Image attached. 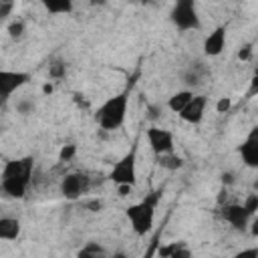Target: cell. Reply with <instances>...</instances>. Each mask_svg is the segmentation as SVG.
<instances>
[{
    "instance_id": "cell-22",
    "label": "cell",
    "mask_w": 258,
    "mask_h": 258,
    "mask_svg": "<svg viewBox=\"0 0 258 258\" xmlns=\"http://www.w3.org/2000/svg\"><path fill=\"white\" fill-rule=\"evenodd\" d=\"M254 97H258V69L254 71V75H252V79H250V85H248V89H246L244 99H254Z\"/></svg>"
},
{
    "instance_id": "cell-12",
    "label": "cell",
    "mask_w": 258,
    "mask_h": 258,
    "mask_svg": "<svg viewBox=\"0 0 258 258\" xmlns=\"http://www.w3.org/2000/svg\"><path fill=\"white\" fill-rule=\"evenodd\" d=\"M206 105H208V99L204 95H196L191 99V103L179 113V119L189 125H200L204 119V113H206Z\"/></svg>"
},
{
    "instance_id": "cell-21",
    "label": "cell",
    "mask_w": 258,
    "mask_h": 258,
    "mask_svg": "<svg viewBox=\"0 0 258 258\" xmlns=\"http://www.w3.org/2000/svg\"><path fill=\"white\" fill-rule=\"evenodd\" d=\"M48 75H50L52 79H62V77L67 75V67H64V62H60V60L52 62V64L48 67Z\"/></svg>"
},
{
    "instance_id": "cell-31",
    "label": "cell",
    "mask_w": 258,
    "mask_h": 258,
    "mask_svg": "<svg viewBox=\"0 0 258 258\" xmlns=\"http://www.w3.org/2000/svg\"><path fill=\"white\" fill-rule=\"evenodd\" d=\"M248 228H250V234H252L254 238H258V214L250 220V226H248Z\"/></svg>"
},
{
    "instance_id": "cell-30",
    "label": "cell",
    "mask_w": 258,
    "mask_h": 258,
    "mask_svg": "<svg viewBox=\"0 0 258 258\" xmlns=\"http://www.w3.org/2000/svg\"><path fill=\"white\" fill-rule=\"evenodd\" d=\"M85 208H87L89 212H99V210L103 208V202H101L99 198H93V200H89V202H85Z\"/></svg>"
},
{
    "instance_id": "cell-35",
    "label": "cell",
    "mask_w": 258,
    "mask_h": 258,
    "mask_svg": "<svg viewBox=\"0 0 258 258\" xmlns=\"http://www.w3.org/2000/svg\"><path fill=\"white\" fill-rule=\"evenodd\" d=\"M254 189H256V194H258V181H254Z\"/></svg>"
},
{
    "instance_id": "cell-15",
    "label": "cell",
    "mask_w": 258,
    "mask_h": 258,
    "mask_svg": "<svg viewBox=\"0 0 258 258\" xmlns=\"http://www.w3.org/2000/svg\"><path fill=\"white\" fill-rule=\"evenodd\" d=\"M18 236H20V222L16 218H8V216L0 218V238L12 242Z\"/></svg>"
},
{
    "instance_id": "cell-3",
    "label": "cell",
    "mask_w": 258,
    "mask_h": 258,
    "mask_svg": "<svg viewBox=\"0 0 258 258\" xmlns=\"http://www.w3.org/2000/svg\"><path fill=\"white\" fill-rule=\"evenodd\" d=\"M127 107H129V89H125L123 93L109 97L95 113V121L101 129L105 131H113L119 129L125 123L127 117Z\"/></svg>"
},
{
    "instance_id": "cell-33",
    "label": "cell",
    "mask_w": 258,
    "mask_h": 258,
    "mask_svg": "<svg viewBox=\"0 0 258 258\" xmlns=\"http://www.w3.org/2000/svg\"><path fill=\"white\" fill-rule=\"evenodd\" d=\"M42 93H52V85H44L42 87Z\"/></svg>"
},
{
    "instance_id": "cell-25",
    "label": "cell",
    "mask_w": 258,
    "mask_h": 258,
    "mask_svg": "<svg viewBox=\"0 0 258 258\" xmlns=\"http://www.w3.org/2000/svg\"><path fill=\"white\" fill-rule=\"evenodd\" d=\"M22 32H24V22L16 20V22L8 24V34H10L12 38H20V36H22Z\"/></svg>"
},
{
    "instance_id": "cell-26",
    "label": "cell",
    "mask_w": 258,
    "mask_h": 258,
    "mask_svg": "<svg viewBox=\"0 0 258 258\" xmlns=\"http://www.w3.org/2000/svg\"><path fill=\"white\" fill-rule=\"evenodd\" d=\"M232 109V99L230 97H222L218 103H216V111L218 113H228Z\"/></svg>"
},
{
    "instance_id": "cell-6",
    "label": "cell",
    "mask_w": 258,
    "mask_h": 258,
    "mask_svg": "<svg viewBox=\"0 0 258 258\" xmlns=\"http://www.w3.org/2000/svg\"><path fill=\"white\" fill-rule=\"evenodd\" d=\"M147 141H149V147L153 151L155 157H161V155H167V153H173V133L169 129H163V127H155L151 125L147 131Z\"/></svg>"
},
{
    "instance_id": "cell-34",
    "label": "cell",
    "mask_w": 258,
    "mask_h": 258,
    "mask_svg": "<svg viewBox=\"0 0 258 258\" xmlns=\"http://www.w3.org/2000/svg\"><path fill=\"white\" fill-rule=\"evenodd\" d=\"M113 258H127L123 252H117V254H113Z\"/></svg>"
},
{
    "instance_id": "cell-7",
    "label": "cell",
    "mask_w": 258,
    "mask_h": 258,
    "mask_svg": "<svg viewBox=\"0 0 258 258\" xmlns=\"http://www.w3.org/2000/svg\"><path fill=\"white\" fill-rule=\"evenodd\" d=\"M91 187V179L83 171L67 173L60 181V194L64 200H79L83 194H87Z\"/></svg>"
},
{
    "instance_id": "cell-23",
    "label": "cell",
    "mask_w": 258,
    "mask_h": 258,
    "mask_svg": "<svg viewBox=\"0 0 258 258\" xmlns=\"http://www.w3.org/2000/svg\"><path fill=\"white\" fill-rule=\"evenodd\" d=\"M159 236H161V234H155V236H153V240L147 244V248H145V252H143V256H141V258H155V256H157V248H159Z\"/></svg>"
},
{
    "instance_id": "cell-13",
    "label": "cell",
    "mask_w": 258,
    "mask_h": 258,
    "mask_svg": "<svg viewBox=\"0 0 258 258\" xmlns=\"http://www.w3.org/2000/svg\"><path fill=\"white\" fill-rule=\"evenodd\" d=\"M157 256L159 258H191V250L185 242H169V244H159Z\"/></svg>"
},
{
    "instance_id": "cell-5",
    "label": "cell",
    "mask_w": 258,
    "mask_h": 258,
    "mask_svg": "<svg viewBox=\"0 0 258 258\" xmlns=\"http://www.w3.org/2000/svg\"><path fill=\"white\" fill-rule=\"evenodd\" d=\"M169 20L177 30H200L202 22L198 16V8L191 0H179L173 4L169 12Z\"/></svg>"
},
{
    "instance_id": "cell-11",
    "label": "cell",
    "mask_w": 258,
    "mask_h": 258,
    "mask_svg": "<svg viewBox=\"0 0 258 258\" xmlns=\"http://www.w3.org/2000/svg\"><path fill=\"white\" fill-rule=\"evenodd\" d=\"M226 40H228V26L226 24L216 26L204 38V54L206 56H218V54H222V50L226 48Z\"/></svg>"
},
{
    "instance_id": "cell-2",
    "label": "cell",
    "mask_w": 258,
    "mask_h": 258,
    "mask_svg": "<svg viewBox=\"0 0 258 258\" xmlns=\"http://www.w3.org/2000/svg\"><path fill=\"white\" fill-rule=\"evenodd\" d=\"M161 189H153L149 191L143 200L131 204L125 210V216L129 220V226L133 230L135 236H145L155 222V212H157V204L161 202Z\"/></svg>"
},
{
    "instance_id": "cell-28",
    "label": "cell",
    "mask_w": 258,
    "mask_h": 258,
    "mask_svg": "<svg viewBox=\"0 0 258 258\" xmlns=\"http://www.w3.org/2000/svg\"><path fill=\"white\" fill-rule=\"evenodd\" d=\"M16 109H18V113L26 115V113H32L34 103H32V101H20V103H16Z\"/></svg>"
},
{
    "instance_id": "cell-4",
    "label": "cell",
    "mask_w": 258,
    "mask_h": 258,
    "mask_svg": "<svg viewBox=\"0 0 258 258\" xmlns=\"http://www.w3.org/2000/svg\"><path fill=\"white\" fill-rule=\"evenodd\" d=\"M109 179L119 187V185H137V141L129 147V151L113 165Z\"/></svg>"
},
{
    "instance_id": "cell-14",
    "label": "cell",
    "mask_w": 258,
    "mask_h": 258,
    "mask_svg": "<svg viewBox=\"0 0 258 258\" xmlns=\"http://www.w3.org/2000/svg\"><path fill=\"white\" fill-rule=\"evenodd\" d=\"M194 97H196V95H194V91H189V89H181V91L173 93V95L167 99V109L179 115V113H181V111L191 103V99H194Z\"/></svg>"
},
{
    "instance_id": "cell-24",
    "label": "cell",
    "mask_w": 258,
    "mask_h": 258,
    "mask_svg": "<svg viewBox=\"0 0 258 258\" xmlns=\"http://www.w3.org/2000/svg\"><path fill=\"white\" fill-rule=\"evenodd\" d=\"M232 258H258V246H250V248H242L238 250Z\"/></svg>"
},
{
    "instance_id": "cell-32",
    "label": "cell",
    "mask_w": 258,
    "mask_h": 258,
    "mask_svg": "<svg viewBox=\"0 0 258 258\" xmlns=\"http://www.w3.org/2000/svg\"><path fill=\"white\" fill-rule=\"evenodd\" d=\"M117 189H119V196H127V194L133 189V187H129V185H119Z\"/></svg>"
},
{
    "instance_id": "cell-16",
    "label": "cell",
    "mask_w": 258,
    "mask_h": 258,
    "mask_svg": "<svg viewBox=\"0 0 258 258\" xmlns=\"http://www.w3.org/2000/svg\"><path fill=\"white\" fill-rule=\"evenodd\" d=\"M157 163H159L163 169H169V171H177V169H181V167L185 165L183 157H179V155H175V153H167V155L157 157Z\"/></svg>"
},
{
    "instance_id": "cell-18",
    "label": "cell",
    "mask_w": 258,
    "mask_h": 258,
    "mask_svg": "<svg viewBox=\"0 0 258 258\" xmlns=\"http://www.w3.org/2000/svg\"><path fill=\"white\" fill-rule=\"evenodd\" d=\"M103 256H105V250L97 242H89L77 252V258H103Z\"/></svg>"
},
{
    "instance_id": "cell-1",
    "label": "cell",
    "mask_w": 258,
    "mask_h": 258,
    "mask_svg": "<svg viewBox=\"0 0 258 258\" xmlns=\"http://www.w3.org/2000/svg\"><path fill=\"white\" fill-rule=\"evenodd\" d=\"M32 169H34V159L32 157H20V159H10L2 167V177H0V189L6 198L12 200H22L26 196V189L32 179Z\"/></svg>"
},
{
    "instance_id": "cell-27",
    "label": "cell",
    "mask_w": 258,
    "mask_h": 258,
    "mask_svg": "<svg viewBox=\"0 0 258 258\" xmlns=\"http://www.w3.org/2000/svg\"><path fill=\"white\" fill-rule=\"evenodd\" d=\"M238 58H240L242 62L250 60V58H252V44H244V46L238 50Z\"/></svg>"
},
{
    "instance_id": "cell-10",
    "label": "cell",
    "mask_w": 258,
    "mask_h": 258,
    "mask_svg": "<svg viewBox=\"0 0 258 258\" xmlns=\"http://www.w3.org/2000/svg\"><path fill=\"white\" fill-rule=\"evenodd\" d=\"M222 218L234 228V230H238V232H242V230H246L248 226H250V214L244 210V206L242 204H226L224 208H222Z\"/></svg>"
},
{
    "instance_id": "cell-9",
    "label": "cell",
    "mask_w": 258,
    "mask_h": 258,
    "mask_svg": "<svg viewBox=\"0 0 258 258\" xmlns=\"http://www.w3.org/2000/svg\"><path fill=\"white\" fill-rule=\"evenodd\" d=\"M238 153H240L244 165L258 169V125H254L248 131V135L244 137V141L238 147Z\"/></svg>"
},
{
    "instance_id": "cell-19",
    "label": "cell",
    "mask_w": 258,
    "mask_h": 258,
    "mask_svg": "<svg viewBox=\"0 0 258 258\" xmlns=\"http://www.w3.org/2000/svg\"><path fill=\"white\" fill-rule=\"evenodd\" d=\"M242 206H244V210H246V212L250 214V218H254V216L258 214V194H256V191L248 194V196L244 198Z\"/></svg>"
},
{
    "instance_id": "cell-17",
    "label": "cell",
    "mask_w": 258,
    "mask_h": 258,
    "mask_svg": "<svg viewBox=\"0 0 258 258\" xmlns=\"http://www.w3.org/2000/svg\"><path fill=\"white\" fill-rule=\"evenodd\" d=\"M44 8L50 14H69L73 12V2L71 0H46Z\"/></svg>"
},
{
    "instance_id": "cell-29",
    "label": "cell",
    "mask_w": 258,
    "mask_h": 258,
    "mask_svg": "<svg viewBox=\"0 0 258 258\" xmlns=\"http://www.w3.org/2000/svg\"><path fill=\"white\" fill-rule=\"evenodd\" d=\"M14 10V2H0V18L4 20L6 16H10V12Z\"/></svg>"
},
{
    "instance_id": "cell-8",
    "label": "cell",
    "mask_w": 258,
    "mask_h": 258,
    "mask_svg": "<svg viewBox=\"0 0 258 258\" xmlns=\"http://www.w3.org/2000/svg\"><path fill=\"white\" fill-rule=\"evenodd\" d=\"M28 81H30V73H24V71H0V93H2V101H8L12 97V93H16Z\"/></svg>"
},
{
    "instance_id": "cell-20",
    "label": "cell",
    "mask_w": 258,
    "mask_h": 258,
    "mask_svg": "<svg viewBox=\"0 0 258 258\" xmlns=\"http://www.w3.org/2000/svg\"><path fill=\"white\" fill-rule=\"evenodd\" d=\"M75 155H77V145L67 143V145H62L60 151H58V161H71Z\"/></svg>"
}]
</instances>
